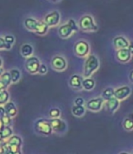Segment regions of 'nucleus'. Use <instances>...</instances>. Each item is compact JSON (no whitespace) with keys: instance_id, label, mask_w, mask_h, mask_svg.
<instances>
[{"instance_id":"nucleus-3","label":"nucleus","mask_w":133,"mask_h":154,"mask_svg":"<svg viewBox=\"0 0 133 154\" xmlns=\"http://www.w3.org/2000/svg\"><path fill=\"white\" fill-rule=\"evenodd\" d=\"M79 28L83 31L95 32L98 30V26L95 23L94 18L90 15H85L80 19Z\"/></svg>"},{"instance_id":"nucleus-5","label":"nucleus","mask_w":133,"mask_h":154,"mask_svg":"<svg viewBox=\"0 0 133 154\" xmlns=\"http://www.w3.org/2000/svg\"><path fill=\"white\" fill-rule=\"evenodd\" d=\"M41 63L40 61L37 57L36 56H31L29 58H27L26 60V69L29 73L35 74L36 72H39V67H40Z\"/></svg>"},{"instance_id":"nucleus-14","label":"nucleus","mask_w":133,"mask_h":154,"mask_svg":"<svg viewBox=\"0 0 133 154\" xmlns=\"http://www.w3.org/2000/svg\"><path fill=\"white\" fill-rule=\"evenodd\" d=\"M120 106V101L118 100L116 97H112L109 100L106 101V108L109 114H114Z\"/></svg>"},{"instance_id":"nucleus-4","label":"nucleus","mask_w":133,"mask_h":154,"mask_svg":"<svg viewBox=\"0 0 133 154\" xmlns=\"http://www.w3.org/2000/svg\"><path fill=\"white\" fill-rule=\"evenodd\" d=\"M35 128L37 132L44 135V136H49L53 132L50 122L46 119H39L35 124Z\"/></svg>"},{"instance_id":"nucleus-21","label":"nucleus","mask_w":133,"mask_h":154,"mask_svg":"<svg viewBox=\"0 0 133 154\" xmlns=\"http://www.w3.org/2000/svg\"><path fill=\"white\" fill-rule=\"evenodd\" d=\"M114 94H115V89L113 87H107L106 89L103 90V92L101 94V97L106 102V101L109 100L110 98L114 97Z\"/></svg>"},{"instance_id":"nucleus-6","label":"nucleus","mask_w":133,"mask_h":154,"mask_svg":"<svg viewBox=\"0 0 133 154\" xmlns=\"http://www.w3.org/2000/svg\"><path fill=\"white\" fill-rule=\"evenodd\" d=\"M89 44L86 41H79L74 45V52L79 57H85L89 53Z\"/></svg>"},{"instance_id":"nucleus-34","label":"nucleus","mask_w":133,"mask_h":154,"mask_svg":"<svg viewBox=\"0 0 133 154\" xmlns=\"http://www.w3.org/2000/svg\"><path fill=\"white\" fill-rule=\"evenodd\" d=\"M84 99L82 97H77L74 100V105L75 106H84Z\"/></svg>"},{"instance_id":"nucleus-11","label":"nucleus","mask_w":133,"mask_h":154,"mask_svg":"<svg viewBox=\"0 0 133 154\" xmlns=\"http://www.w3.org/2000/svg\"><path fill=\"white\" fill-rule=\"evenodd\" d=\"M129 42L130 41L125 36H117L113 38L112 43H113V47L115 48V50L118 51V50H121V49H128V47L129 45Z\"/></svg>"},{"instance_id":"nucleus-33","label":"nucleus","mask_w":133,"mask_h":154,"mask_svg":"<svg viewBox=\"0 0 133 154\" xmlns=\"http://www.w3.org/2000/svg\"><path fill=\"white\" fill-rule=\"evenodd\" d=\"M3 148H4V152L5 154H22L21 153V150L19 151H16V152H12L8 149V148L7 147V144L6 143H3Z\"/></svg>"},{"instance_id":"nucleus-37","label":"nucleus","mask_w":133,"mask_h":154,"mask_svg":"<svg viewBox=\"0 0 133 154\" xmlns=\"http://www.w3.org/2000/svg\"><path fill=\"white\" fill-rule=\"evenodd\" d=\"M128 50L129 51V52L131 53V55L133 56V41H130L129 42V45L128 47Z\"/></svg>"},{"instance_id":"nucleus-18","label":"nucleus","mask_w":133,"mask_h":154,"mask_svg":"<svg viewBox=\"0 0 133 154\" xmlns=\"http://www.w3.org/2000/svg\"><path fill=\"white\" fill-rule=\"evenodd\" d=\"M4 106H5L7 114L9 116V117H11V118L16 117V114H17V108H16V105L13 102L8 101L6 105H4Z\"/></svg>"},{"instance_id":"nucleus-10","label":"nucleus","mask_w":133,"mask_h":154,"mask_svg":"<svg viewBox=\"0 0 133 154\" xmlns=\"http://www.w3.org/2000/svg\"><path fill=\"white\" fill-rule=\"evenodd\" d=\"M67 61L61 55H56L51 60V66L56 71H64L67 68Z\"/></svg>"},{"instance_id":"nucleus-15","label":"nucleus","mask_w":133,"mask_h":154,"mask_svg":"<svg viewBox=\"0 0 133 154\" xmlns=\"http://www.w3.org/2000/svg\"><path fill=\"white\" fill-rule=\"evenodd\" d=\"M83 77L78 74H74L70 77L69 79V85L74 88V89H81L82 87V83H83Z\"/></svg>"},{"instance_id":"nucleus-31","label":"nucleus","mask_w":133,"mask_h":154,"mask_svg":"<svg viewBox=\"0 0 133 154\" xmlns=\"http://www.w3.org/2000/svg\"><path fill=\"white\" fill-rule=\"evenodd\" d=\"M11 117H9V116L7 114V115H5L3 118H1V119H2V121H3V123H4V125L5 126H9L10 127V125L12 124V120H11Z\"/></svg>"},{"instance_id":"nucleus-36","label":"nucleus","mask_w":133,"mask_h":154,"mask_svg":"<svg viewBox=\"0 0 133 154\" xmlns=\"http://www.w3.org/2000/svg\"><path fill=\"white\" fill-rule=\"evenodd\" d=\"M5 115H7V112H6V109H5V106L0 105V119L3 118Z\"/></svg>"},{"instance_id":"nucleus-17","label":"nucleus","mask_w":133,"mask_h":154,"mask_svg":"<svg viewBox=\"0 0 133 154\" xmlns=\"http://www.w3.org/2000/svg\"><path fill=\"white\" fill-rule=\"evenodd\" d=\"M12 83L10 72H4L0 76V89H7V87Z\"/></svg>"},{"instance_id":"nucleus-45","label":"nucleus","mask_w":133,"mask_h":154,"mask_svg":"<svg viewBox=\"0 0 133 154\" xmlns=\"http://www.w3.org/2000/svg\"><path fill=\"white\" fill-rule=\"evenodd\" d=\"M2 140H2L1 136H0V144H2V143H1V141H2Z\"/></svg>"},{"instance_id":"nucleus-2","label":"nucleus","mask_w":133,"mask_h":154,"mask_svg":"<svg viewBox=\"0 0 133 154\" xmlns=\"http://www.w3.org/2000/svg\"><path fill=\"white\" fill-rule=\"evenodd\" d=\"M79 30V26L74 19H69L67 24H64L59 28V35L62 38H68Z\"/></svg>"},{"instance_id":"nucleus-23","label":"nucleus","mask_w":133,"mask_h":154,"mask_svg":"<svg viewBox=\"0 0 133 154\" xmlns=\"http://www.w3.org/2000/svg\"><path fill=\"white\" fill-rule=\"evenodd\" d=\"M95 85H96V83H95L94 79L90 78V77H88V78H85L83 80V83H82V87L87 90V91H91L94 89Z\"/></svg>"},{"instance_id":"nucleus-30","label":"nucleus","mask_w":133,"mask_h":154,"mask_svg":"<svg viewBox=\"0 0 133 154\" xmlns=\"http://www.w3.org/2000/svg\"><path fill=\"white\" fill-rule=\"evenodd\" d=\"M12 48L11 45L7 44L5 41V38H1L0 37V50H2V49H5V50H10Z\"/></svg>"},{"instance_id":"nucleus-12","label":"nucleus","mask_w":133,"mask_h":154,"mask_svg":"<svg viewBox=\"0 0 133 154\" xmlns=\"http://www.w3.org/2000/svg\"><path fill=\"white\" fill-rule=\"evenodd\" d=\"M116 60L120 63H128L131 61L132 55L128 49H121L116 51Z\"/></svg>"},{"instance_id":"nucleus-41","label":"nucleus","mask_w":133,"mask_h":154,"mask_svg":"<svg viewBox=\"0 0 133 154\" xmlns=\"http://www.w3.org/2000/svg\"><path fill=\"white\" fill-rule=\"evenodd\" d=\"M3 73H4V72H3V69H2V68H0V76H1Z\"/></svg>"},{"instance_id":"nucleus-9","label":"nucleus","mask_w":133,"mask_h":154,"mask_svg":"<svg viewBox=\"0 0 133 154\" xmlns=\"http://www.w3.org/2000/svg\"><path fill=\"white\" fill-rule=\"evenodd\" d=\"M104 102L105 101L103 100V98L101 97V96H100V97H96V98H92L87 102L86 107H87V109H88L92 112H99L102 108Z\"/></svg>"},{"instance_id":"nucleus-13","label":"nucleus","mask_w":133,"mask_h":154,"mask_svg":"<svg viewBox=\"0 0 133 154\" xmlns=\"http://www.w3.org/2000/svg\"><path fill=\"white\" fill-rule=\"evenodd\" d=\"M49 122H50L53 131H55V132L63 133L67 130L66 123L60 119H52Z\"/></svg>"},{"instance_id":"nucleus-8","label":"nucleus","mask_w":133,"mask_h":154,"mask_svg":"<svg viewBox=\"0 0 133 154\" xmlns=\"http://www.w3.org/2000/svg\"><path fill=\"white\" fill-rule=\"evenodd\" d=\"M60 21V13L56 10H54L48 14H47L44 17V22L48 27H55L59 25Z\"/></svg>"},{"instance_id":"nucleus-38","label":"nucleus","mask_w":133,"mask_h":154,"mask_svg":"<svg viewBox=\"0 0 133 154\" xmlns=\"http://www.w3.org/2000/svg\"><path fill=\"white\" fill-rule=\"evenodd\" d=\"M129 83H131L133 85V69L129 73Z\"/></svg>"},{"instance_id":"nucleus-16","label":"nucleus","mask_w":133,"mask_h":154,"mask_svg":"<svg viewBox=\"0 0 133 154\" xmlns=\"http://www.w3.org/2000/svg\"><path fill=\"white\" fill-rule=\"evenodd\" d=\"M39 21H37L36 19L32 18V17L26 18L24 21V25H25L26 29L30 31H35V32H36L37 27H39Z\"/></svg>"},{"instance_id":"nucleus-24","label":"nucleus","mask_w":133,"mask_h":154,"mask_svg":"<svg viewBox=\"0 0 133 154\" xmlns=\"http://www.w3.org/2000/svg\"><path fill=\"white\" fill-rule=\"evenodd\" d=\"M7 144L9 145H13V146H16V147H21L22 145V140L20 137L16 136V135H13L11 136L8 140H7Z\"/></svg>"},{"instance_id":"nucleus-25","label":"nucleus","mask_w":133,"mask_h":154,"mask_svg":"<svg viewBox=\"0 0 133 154\" xmlns=\"http://www.w3.org/2000/svg\"><path fill=\"white\" fill-rule=\"evenodd\" d=\"M86 112V108L83 106H74L72 107V114L75 117H82Z\"/></svg>"},{"instance_id":"nucleus-28","label":"nucleus","mask_w":133,"mask_h":154,"mask_svg":"<svg viewBox=\"0 0 133 154\" xmlns=\"http://www.w3.org/2000/svg\"><path fill=\"white\" fill-rule=\"evenodd\" d=\"M0 95H1V101H0V105H6L8 102L9 99V94L7 89H0Z\"/></svg>"},{"instance_id":"nucleus-1","label":"nucleus","mask_w":133,"mask_h":154,"mask_svg":"<svg viewBox=\"0 0 133 154\" xmlns=\"http://www.w3.org/2000/svg\"><path fill=\"white\" fill-rule=\"evenodd\" d=\"M100 67V60L95 54H90L88 56L84 65V77L88 78Z\"/></svg>"},{"instance_id":"nucleus-32","label":"nucleus","mask_w":133,"mask_h":154,"mask_svg":"<svg viewBox=\"0 0 133 154\" xmlns=\"http://www.w3.org/2000/svg\"><path fill=\"white\" fill-rule=\"evenodd\" d=\"M4 38H5L6 42H7V44H9V45H11V46H12V44L15 42V38H14V36H12V35H7Z\"/></svg>"},{"instance_id":"nucleus-22","label":"nucleus","mask_w":133,"mask_h":154,"mask_svg":"<svg viewBox=\"0 0 133 154\" xmlns=\"http://www.w3.org/2000/svg\"><path fill=\"white\" fill-rule=\"evenodd\" d=\"M0 136L2 140H8L11 136H13V130L9 126H5L0 130Z\"/></svg>"},{"instance_id":"nucleus-7","label":"nucleus","mask_w":133,"mask_h":154,"mask_svg":"<svg viewBox=\"0 0 133 154\" xmlns=\"http://www.w3.org/2000/svg\"><path fill=\"white\" fill-rule=\"evenodd\" d=\"M131 92H132V90H131L130 86H129L127 85H121V86L115 89L114 97H116L120 101H123V100H126L131 94Z\"/></svg>"},{"instance_id":"nucleus-46","label":"nucleus","mask_w":133,"mask_h":154,"mask_svg":"<svg viewBox=\"0 0 133 154\" xmlns=\"http://www.w3.org/2000/svg\"><path fill=\"white\" fill-rule=\"evenodd\" d=\"M0 101H1V95H0Z\"/></svg>"},{"instance_id":"nucleus-27","label":"nucleus","mask_w":133,"mask_h":154,"mask_svg":"<svg viewBox=\"0 0 133 154\" xmlns=\"http://www.w3.org/2000/svg\"><path fill=\"white\" fill-rule=\"evenodd\" d=\"M48 28H49V27H48L44 21H41V22H39V27H37V29H36V33H37L39 35H45V34L48 32Z\"/></svg>"},{"instance_id":"nucleus-26","label":"nucleus","mask_w":133,"mask_h":154,"mask_svg":"<svg viewBox=\"0 0 133 154\" xmlns=\"http://www.w3.org/2000/svg\"><path fill=\"white\" fill-rule=\"evenodd\" d=\"M10 76H11V80L12 83H17L21 78V72L19 70L17 69H12L10 72Z\"/></svg>"},{"instance_id":"nucleus-29","label":"nucleus","mask_w":133,"mask_h":154,"mask_svg":"<svg viewBox=\"0 0 133 154\" xmlns=\"http://www.w3.org/2000/svg\"><path fill=\"white\" fill-rule=\"evenodd\" d=\"M60 114L61 112L58 107H53L49 110V117L51 119H59Z\"/></svg>"},{"instance_id":"nucleus-47","label":"nucleus","mask_w":133,"mask_h":154,"mask_svg":"<svg viewBox=\"0 0 133 154\" xmlns=\"http://www.w3.org/2000/svg\"><path fill=\"white\" fill-rule=\"evenodd\" d=\"M132 154H133V150H132Z\"/></svg>"},{"instance_id":"nucleus-44","label":"nucleus","mask_w":133,"mask_h":154,"mask_svg":"<svg viewBox=\"0 0 133 154\" xmlns=\"http://www.w3.org/2000/svg\"><path fill=\"white\" fill-rule=\"evenodd\" d=\"M49 1H53V2H56V1H59V0H49Z\"/></svg>"},{"instance_id":"nucleus-40","label":"nucleus","mask_w":133,"mask_h":154,"mask_svg":"<svg viewBox=\"0 0 133 154\" xmlns=\"http://www.w3.org/2000/svg\"><path fill=\"white\" fill-rule=\"evenodd\" d=\"M5 127V125H4V123H3V121H2V119H0V130H1L3 128Z\"/></svg>"},{"instance_id":"nucleus-39","label":"nucleus","mask_w":133,"mask_h":154,"mask_svg":"<svg viewBox=\"0 0 133 154\" xmlns=\"http://www.w3.org/2000/svg\"><path fill=\"white\" fill-rule=\"evenodd\" d=\"M0 154H5L4 152V148H3V143L0 144Z\"/></svg>"},{"instance_id":"nucleus-43","label":"nucleus","mask_w":133,"mask_h":154,"mask_svg":"<svg viewBox=\"0 0 133 154\" xmlns=\"http://www.w3.org/2000/svg\"><path fill=\"white\" fill-rule=\"evenodd\" d=\"M120 154H129V152H126V151H122V152H120Z\"/></svg>"},{"instance_id":"nucleus-42","label":"nucleus","mask_w":133,"mask_h":154,"mask_svg":"<svg viewBox=\"0 0 133 154\" xmlns=\"http://www.w3.org/2000/svg\"><path fill=\"white\" fill-rule=\"evenodd\" d=\"M2 64H3V63H2V59L0 58V68H2Z\"/></svg>"},{"instance_id":"nucleus-19","label":"nucleus","mask_w":133,"mask_h":154,"mask_svg":"<svg viewBox=\"0 0 133 154\" xmlns=\"http://www.w3.org/2000/svg\"><path fill=\"white\" fill-rule=\"evenodd\" d=\"M122 126H123V128L126 131H131V130H133V113L129 114L128 117H126L123 119Z\"/></svg>"},{"instance_id":"nucleus-20","label":"nucleus","mask_w":133,"mask_h":154,"mask_svg":"<svg viewBox=\"0 0 133 154\" xmlns=\"http://www.w3.org/2000/svg\"><path fill=\"white\" fill-rule=\"evenodd\" d=\"M33 47L32 45L28 44V43H25L21 46V49H20V51H21V55L23 57H26V58H29L32 56L33 54Z\"/></svg>"},{"instance_id":"nucleus-35","label":"nucleus","mask_w":133,"mask_h":154,"mask_svg":"<svg viewBox=\"0 0 133 154\" xmlns=\"http://www.w3.org/2000/svg\"><path fill=\"white\" fill-rule=\"evenodd\" d=\"M39 72L40 73V74H46L47 72H48V67H47V65L46 64H41L40 65V67H39Z\"/></svg>"}]
</instances>
